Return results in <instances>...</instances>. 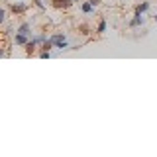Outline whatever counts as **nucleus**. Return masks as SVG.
<instances>
[{"label": "nucleus", "mask_w": 157, "mask_h": 157, "mask_svg": "<svg viewBox=\"0 0 157 157\" xmlns=\"http://www.w3.org/2000/svg\"><path fill=\"white\" fill-rule=\"evenodd\" d=\"M75 2H78V0H75Z\"/></svg>", "instance_id": "obj_15"}, {"label": "nucleus", "mask_w": 157, "mask_h": 157, "mask_svg": "<svg viewBox=\"0 0 157 157\" xmlns=\"http://www.w3.org/2000/svg\"><path fill=\"white\" fill-rule=\"evenodd\" d=\"M39 57H41V59H49V57H51V53H49V51H41V53H39Z\"/></svg>", "instance_id": "obj_11"}, {"label": "nucleus", "mask_w": 157, "mask_h": 157, "mask_svg": "<svg viewBox=\"0 0 157 157\" xmlns=\"http://www.w3.org/2000/svg\"><path fill=\"white\" fill-rule=\"evenodd\" d=\"M14 41H16V45H26V43L29 41V37H28V33H16V37H14Z\"/></svg>", "instance_id": "obj_4"}, {"label": "nucleus", "mask_w": 157, "mask_h": 157, "mask_svg": "<svg viewBox=\"0 0 157 157\" xmlns=\"http://www.w3.org/2000/svg\"><path fill=\"white\" fill-rule=\"evenodd\" d=\"M29 29H32V26H29L28 22H24L22 26L18 28V32H20V33H28V36H29Z\"/></svg>", "instance_id": "obj_8"}, {"label": "nucleus", "mask_w": 157, "mask_h": 157, "mask_svg": "<svg viewBox=\"0 0 157 157\" xmlns=\"http://www.w3.org/2000/svg\"><path fill=\"white\" fill-rule=\"evenodd\" d=\"M49 39L53 41V45H55L57 49H67L69 47L67 45V36H65V33H61V32H59V33H53Z\"/></svg>", "instance_id": "obj_1"}, {"label": "nucleus", "mask_w": 157, "mask_h": 157, "mask_svg": "<svg viewBox=\"0 0 157 157\" xmlns=\"http://www.w3.org/2000/svg\"><path fill=\"white\" fill-rule=\"evenodd\" d=\"M88 2H90L92 6H98V4H100V0H88Z\"/></svg>", "instance_id": "obj_13"}, {"label": "nucleus", "mask_w": 157, "mask_h": 157, "mask_svg": "<svg viewBox=\"0 0 157 157\" xmlns=\"http://www.w3.org/2000/svg\"><path fill=\"white\" fill-rule=\"evenodd\" d=\"M6 20V10H0V22H4Z\"/></svg>", "instance_id": "obj_12"}, {"label": "nucleus", "mask_w": 157, "mask_h": 157, "mask_svg": "<svg viewBox=\"0 0 157 157\" xmlns=\"http://www.w3.org/2000/svg\"><path fill=\"white\" fill-rule=\"evenodd\" d=\"M147 10H149V2H147V0L136 6V12H137V14H144V12H147Z\"/></svg>", "instance_id": "obj_7"}, {"label": "nucleus", "mask_w": 157, "mask_h": 157, "mask_svg": "<svg viewBox=\"0 0 157 157\" xmlns=\"http://www.w3.org/2000/svg\"><path fill=\"white\" fill-rule=\"evenodd\" d=\"M144 22H145L144 16L136 12V14H134V18H132L130 22H128V26H130V28H140V26H144Z\"/></svg>", "instance_id": "obj_3"}, {"label": "nucleus", "mask_w": 157, "mask_h": 157, "mask_svg": "<svg viewBox=\"0 0 157 157\" xmlns=\"http://www.w3.org/2000/svg\"><path fill=\"white\" fill-rule=\"evenodd\" d=\"M81 10H82V14H90V12H94V6H92V4L86 0V2L81 4Z\"/></svg>", "instance_id": "obj_6"}, {"label": "nucleus", "mask_w": 157, "mask_h": 157, "mask_svg": "<svg viewBox=\"0 0 157 157\" xmlns=\"http://www.w3.org/2000/svg\"><path fill=\"white\" fill-rule=\"evenodd\" d=\"M73 2L75 0H53V6L55 8H69V6H73Z\"/></svg>", "instance_id": "obj_5"}, {"label": "nucleus", "mask_w": 157, "mask_h": 157, "mask_svg": "<svg viewBox=\"0 0 157 157\" xmlns=\"http://www.w3.org/2000/svg\"><path fill=\"white\" fill-rule=\"evenodd\" d=\"M33 4H36V6H37L39 10H45V6H43V2H41V0H33Z\"/></svg>", "instance_id": "obj_10"}, {"label": "nucleus", "mask_w": 157, "mask_h": 157, "mask_svg": "<svg viewBox=\"0 0 157 157\" xmlns=\"http://www.w3.org/2000/svg\"><path fill=\"white\" fill-rule=\"evenodd\" d=\"M28 4L26 2H16V4H10V12L14 14V16H20V14H26L28 12Z\"/></svg>", "instance_id": "obj_2"}, {"label": "nucleus", "mask_w": 157, "mask_h": 157, "mask_svg": "<svg viewBox=\"0 0 157 157\" xmlns=\"http://www.w3.org/2000/svg\"><path fill=\"white\" fill-rule=\"evenodd\" d=\"M96 32H98V33H104V32H106V20H100V22H98Z\"/></svg>", "instance_id": "obj_9"}, {"label": "nucleus", "mask_w": 157, "mask_h": 157, "mask_svg": "<svg viewBox=\"0 0 157 157\" xmlns=\"http://www.w3.org/2000/svg\"><path fill=\"white\" fill-rule=\"evenodd\" d=\"M153 20H155V22H157V14H155V16H153Z\"/></svg>", "instance_id": "obj_14"}]
</instances>
